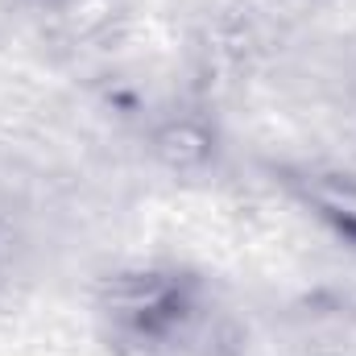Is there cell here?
I'll list each match as a JSON object with an SVG mask.
<instances>
[{
	"label": "cell",
	"instance_id": "cell-2",
	"mask_svg": "<svg viewBox=\"0 0 356 356\" xmlns=\"http://www.w3.org/2000/svg\"><path fill=\"white\" fill-rule=\"evenodd\" d=\"M282 186L340 241L356 245V170L344 166H319V162H298L282 166Z\"/></svg>",
	"mask_w": 356,
	"mask_h": 356
},
{
	"label": "cell",
	"instance_id": "cell-3",
	"mask_svg": "<svg viewBox=\"0 0 356 356\" xmlns=\"http://www.w3.org/2000/svg\"><path fill=\"white\" fill-rule=\"evenodd\" d=\"M154 154L170 170H199L216 158V133L199 116H170L154 129Z\"/></svg>",
	"mask_w": 356,
	"mask_h": 356
},
{
	"label": "cell",
	"instance_id": "cell-1",
	"mask_svg": "<svg viewBox=\"0 0 356 356\" xmlns=\"http://www.w3.org/2000/svg\"><path fill=\"white\" fill-rule=\"evenodd\" d=\"M95 315L120 353L182 356L203 340L211 298L195 269L175 261H129L99 277Z\"/></svg>",
	"mask_w": 356,
	"mask_h": 356
}]
</instances>
